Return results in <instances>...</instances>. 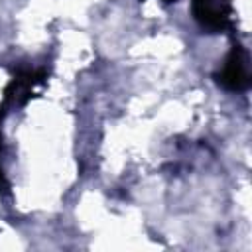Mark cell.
<instances>
[{
  "label": "cell",
  "mask_w": 252,
  "mask_h": 252,
  "mask_svg": "<svg viewBox=\"0 0 252 252\" xmlns=\"http://www.w3.org/2000/svg\"><path fill=\"white\" fill-rule=\"evenodd\" d=\"M217 85L230 93H242L250 89V55L244 45L234 43L222 63V67L213 75Z\"/></svg>",
  "instance_id": "6da1fadb"
},
{
  "label": "cell",
  "mask_w": 252,
  "mask_h": 252,
  "mask_svg": "<svg viewBox=\"0 0 252 252\" xmlns=\"http://www.w3.org/2000/svg\"><path fill=\"white\" fill-rule=\"evenodd\" d=\"M195 22L209 33H224L234 28V8L230 0H191Z\"/></svg>",
  "instance_id": "7a4b0ae2"
},
{
  "label": "cell",
  "mask_w": 252,
  "mask_h": 252,
  "mask_svg": "<svg viewBox=\"0 0 252 252\" xmlns=\"http://www.w3.org/2000/svg\"><path fill=\"white\" fill-rule=\"evenodd\" d=\"M45 69H22L10 81L4 93V102L8 106H22L32 98V93L37 85L45 81Z\"/></svg>",
  "instance_id": "3957f363"
},
{
  "label": "cell",
  "mask_w": 252,
  "mask_h": 252,
  "mask_svg": "<svg viewBox=\"0 0 252 252\" xmlns=\"http://www.w3.org/2000/svg\"><path fill=\"white\" fill-rule=\"evenodd\" d=\"M0 148H2V134H0ZM0 191H8V181L4 177V169L0 165Z\"/></svg>",
  "instance_id": "277c9868"
}]
</instances>
